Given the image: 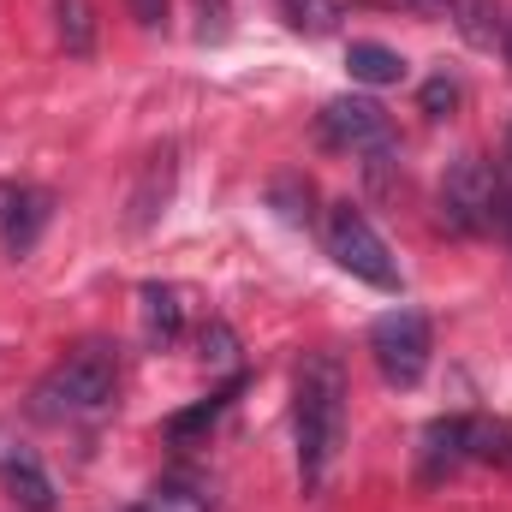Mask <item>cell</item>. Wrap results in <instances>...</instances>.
I'll use <instances>...</instances> for the list:
<instances>
[{
  "instance_id": "obj_1",
  "label": "cell",
  "mask_w": 512,
  "mask_h": 512,
  "mask_svg": "<svg viewBox=\"0 0 512 512\" xmlns=\"http://www.w3.org/2000/svg\"><path fill=\"white\" fill-rule=\"evenodd\" d=\"M292 423H298V477L316 495L346 447V364H340V352H304Z\"/></svg>"
},
{
  "instance_id": "obj_2",
  "label": "cell",
  "mask_w": 512,
  "mask_h": 512,
  "mask_svg": "<svg viewBox=\"0 0 512 512\" xmlns=\"http://www.w3.org/2000/svg\"><path fill=\"white\" fill-rule=\"evenodd\" d=\"M114 387H120V346L108 340H84L78 352H66V364L36 387L42 411L48 417H96L114 405Z\"/></svg>"
},
{
  "instance_id": "obj_3",
  "label": "cell",
  "mask_w": 512,
  "mask_h": 512,
  "mask_svg": "<svg viewBox=\"0 0 512 512\" xmlns=\"http://www.w3.org/2000/svg\"><path fill=\"white\" fill-rule=\"evenodd\" d=\"M501 185H495V167L483 161V155H459L453 167H447V179H441V227L447 233H465V239H477V233H489L495 221H501Z\"/></svg>"
},
{
  "instance_id": "obj_4",
  "label": "cell",
  "mask_w": 512,
  "mask_h": 512,
  "mask_svg": "<svg viewBox=\"0 0 512 512\" xmlns=\"http://www.w3.org/2000/svg\"><path fill=\"white\" fill-rule=\"evenodd\" d=\"M328 256L358 274L364 286H382V292H399V262L387 251V239L370 227V215L358 203H334L328 209Z\"/></svg>"
},
{
  "instance_id": "obj_5",
  "label": "cell",
  "mask_w": 512,
  "mask_h": 512,
  "mask_svg": "<svg viewBox=\"0 0 512 512\" xmlns=\"http://www.w3.org/2000/svg\"><path fill=\"white\" fill-rule=\"evenodd\" d=\"M429 352H435V340H429V316L423 310H387V316H376L370 358H376L387 387H417L423 370H429Z\"/></svg>"
},
{
  "instance_id": "obj_6",
  "label": "cell",
  "mask_w": 512,
  "mask_h": 512,
  "mask_svg": "<svg viewBox=\"0 0 512 512\" xmlns=\"http://www.w3.org/2000/svg\"><path fill=\"white\" fill-rule=\"evenodd\" d=\"M316 131H322L328 149H346V155H382V149H393V120H387L382 102H370V96H334L322 108Z\"/></svg>"
},
{
  "instance_id": "obj_7",
  "label": "cell",
  "mask_w": 512,
  "mask_h": 512,
  "mask_svg": "<svg viewBox=\"0 0 512 512\" xmlns=\"http://www.w3.org/2000/svg\"><path fill=\"white\" fill-rule=\"evenodd\" d=\"M0 483H6V495L24 512H54V483H48L42 459L24 441H12L6 429H0Z\"/></svg>"
},
{
  "instance_id": "obj_8",
  "label": "cell",
  "mask_w": 512,
  "mask_h": 512,
  "mask_svg": "<svg viewBox=\"0 0 512 512\" xmlns=\"http://www.w3.org/2000/svg\"><path fill=\"white\" fill-rule=\"evenodd\" d=\"M173 143H161V149H149L143 155V167H137V185H131L126 197V227L131 233H143L161 209H167V197H173Z\"/></svg>"
},
{
  "instance_id": "obj_9",
  "label": "cell",
  "mask_w": 512,
  "mask_h": 512,
  "mask_svg": "<svg viewBox=\"0 0 512 512\" xmlns=\"http://www.w3.org/2000/svg\"><path fill=\"white\" fill-rule=\"evenodd\" d=\"M48 227V197L30 191V185H12L0 179V233H6V251L24 256L36 245V233Z\"/></svg>"
},
{
  "instance_id": "obj_10",
  "label": "cell",
  "mask_w": 512,
  "mask_h": 512,
  "mask_svg": "<svg viewBox=\"0 0 512 512\" xmlns=\"http://www.w3.org/2000/svg\"><path fill=\"white\" fill-rule=\"evenodd\" d=\"M137 310H143V334L155 346H173L185 334V292L167 286V280H143L137 286Z\"/></svg>"
},
{
  "instance_id": "obj_11",
  "label": "cell",
  "mask_w": 512,
  "mask_h": 512,
  "mask_svg": "<svg viewBox=\"0 0 512 512\" xmlns=\"http://www.w3.org/2000/svg\"><path fill=\"white\" fill-rule=\"evenodd\" d=\"M465 459H471V453H465V417H435V423L423 429V483L459 471Z\"/></svg>"
},
{
  "instance_id": "obj_12",
  "label": "cell",
  "mask_w": 512,
  "mask_h": 512,
  "mask_svg": "<svg viewBox=\"0 0 512 512\" xmlns=\"http://www.w3.org/2000/svg\"><path fill=\"white\" fill-rule=\"evenodd\" d=\"M268 209H274L286 227H310V221H316V185H310L298 167H286V173L268 179Z\"/></svg>"
},
{
  "instance_id": "obj_13",
  "label": "cell",
  "mask_w": 512,
  "mask_h": 512,
  "mask_svg": "<svg viewBox=\"0 0 512 512\" xmlns=\"http://www.w3.org/2000/svg\"><path fill=\"white\" fill-rule=\"evenodd\" d=\"M465 453L477 465L512 471V417H465Z\"/></svg>"
},
{
  "instance_id": "obj_14",
  "label": "cell",
  "mask_w": 512,
  "mask_h": 512,
  "mask_svg": "<svg viewBox=\"0 0 512 512\" xmlns=\"http://www.w3.org/2000/svg\"><path fill=\"white\" fill-rule=\"evenodd\" d=\"M54 6V36L66 54H96V6L90 0H48Z\"/></svg>"
},
{
  "instance_id": "obj_15",
  "label": "cell",
  "mask_w": 512,
  "mask_h": 512,
  "mask_svg": "<svg viewBox=\"0 0 512 512\" xmlns=\"http://www.w3.org/2000/svg\"><path fill=\"white\" fill-rule=\"evenodd\" d=\"M346 72L358 78V84H370V90H387V84H399L405 78V60L382 48V42H352L346 48Z\"/></svg>"
},
{
  "instance_id": "obj_16",
  "label": "cell",
  "mask_w": 512,
  "mask_h": 512,
  "mask_svg": "<svg viewBox=\"0 0 512 512\" xmlns=\"http://www.w3.org/2000/svg\"><path fill=\"white\" fill-rule=\"evenodd\" d=\"M447 18L459 24V36H465L471 48H495V36H501V12H495V0H453Z\"/></svg>"
},
{
  "instance_id": "obj_17",
  "label": "cell",
  "mask_w": 512,
  "mask_h": 512,
  "mask_svg": "<svg viewBox=\"0 0 512 512\" xmlns=\"http://www.w3.org/2000/svg\"><path fill=\"white\" fill-rule=\"evenodd\" d=\"M280 18L304 36H328L340 24V0H280Z\"/></svg>"
},
{
  "instance_id": "obj_18",
  "label": "cell",
  "mask_w": 512,
  "mask_h": 512,
  "mask_svg": "<svg viewBox=\"0 0 512 512\" xmlns=\"http://www.w3.org/2000/svg\"><path fill=\"white\" fill-rule=\"evenodd\" d=\"M417 102H423V114H429V120H447V114L465 102V84H459L453 72H435V78L423 84V96H417Z\"/></svg>"
},
{
  "instance_id": "obj_19",
  "label": "cell",
  "mask_w": 512,
  "mask_h": 512,
  "mask_svg": "<svg viewBox=\"0 0 512 512\" xmlns=\"http://www.w3.org/2000/svg\"><path fill=\"white\" fill-rule=\"evenodd\" d=\"M221 405H227V393H215V399H203V405H191V411L167 417V441H191V435H203V429L221 417Z\"/></svg>"
},
{
  "instance_id": "obj_20",
  "label": "cell",
  "mask_w": 512,
  "mask_h": 512,
  "mask_svg": "<svg viewBox=\"0 0 512 512\" xmlns=\"http://www.w3.org/2000/svg\"><path fill=\"white\" fill-rule=\"evenodd\" d=\"M197 346H203V358H209L215 370H233V364H239V334H233L227 322H203V340H197Z\"/></svg>"
},
{
  "instance_id": "obj_21",
  "label": "cell",
  "mask_w": 512,
  "mask_h": 512,
  "mask_svg": "<svg viewBox=\"0 0 512 512\" xmlns=\"http://www.w3.org/2000/svg\"><path fill=\"white\" fill-rule=\"evenodd\" d=\"M137 512H209V495H191L185 483H161Z\"/></svg>"
},
{
  "instance_id": "obj_22",
  "label": "cell",
  "mask_w": 512,
  "mask_h": 512,
  "mask_svg": "<svg viewBox=\"0 0 512 512\" xmlns=\"http://www.w3.org/2000/svg\"><path fill=\"white\" fill-rule=\"evenodd\" d=\"M197 18H203V24H197L203 42H221V36H227V0H197Z\"/></svg>"
},
{
  "instance_id": "obj_23",
  "label": "cell",
  "mask_w": 512,
  "mask_h": 512,
  "mask_svg": "<svg viewBox=\"0 0 512 512\" xmlns=\"http://www.w3.org/2000/svg\"><path fill=\"white\" fill-rule=\"evenodd\" d=\"M126 6H131V18H137L143 30H155V24L167 18V0H126Z\"/></svg>"
},
{
  "instance_id": "obj_24",
  "label": "cell",
  "mask_w": 512,
  "mask_h": 512,
  "mask_svg": "<svg viewBox=\"0 0 512 512\" xmlns=\"http://www.w3.org/2000/svg\"><path fill=\"white\" fill-rule=\"evenodd\" d=\"M405 6H417V12H447L453 0H405Z\"/></svg>"
},
{
  "instance_id": "obj_25",
  "label": "cell",
  "mask_w": 512,
  "mask_h": 512,
  "mask_svg": "<svg viewBox=\"0 0 512 512\" xmlns=\"http://www.w3.org/2000/svg\"><path fill=\"white\" fill-rule=\"evenodd\" d=\"M501 48H507V60H512V18H507V30H501Z\"/></svg>"
},
{
  "instance_id": "obj_26",
  "label": "cell",
  "mask_w": 512,
  "mask_h": 512,
  "mask_svg": "<svg viewBox=\"0 0 512 512\" xmlns=\"http://www.w3.org/2000/svg\"><path fill=\"white\" fill-rule=\"evenodd\" d=\"M501 221H507V233H512V197H507V209H501Z\"/></svg>"
},
{
  "instance_id": "obj_27",
  "label": "cell",
  "mask_w": 512,
  "mask_h": 512,
  "mask_svg": "<svg viewBox=\"0 0 512 512\" xmlns=\"http://www.w3.org/2000/svg\"><path fill=\"white\" fill-rule=\"evenodd\" d=\"M507 167H512V126H507Z\"/></svg>"
}]
</instances>
